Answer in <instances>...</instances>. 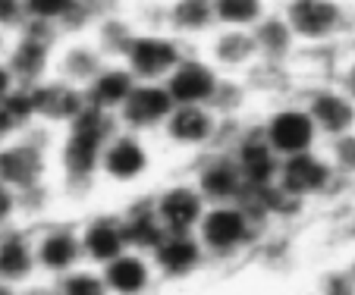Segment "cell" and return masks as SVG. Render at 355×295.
<instances>
[{
    "mask_svg": "<svg viewBox=\"0 0 355 295\" xmlns=\"http://www.w3.org/2000/svg\"><path fill=\"white\" fill-rule=\"evenodd\" d=\"M116 116L88 107L57 135V186L63 202H85L101 192V154L116 132Z\"/></svg>",
    "mask_w": 355,
    "mask_h": 295,
    "instance_id": "1",
    "label": "cell"
},
{
    "mask_svg": "<svg viewBox=\"0 0 355 295\" xmlns=\"http://www.w3.org/2000/svg\"><path fill=\"white\" fill-rule=\"evenodd\" d=\"M270 229L274 226L252 202H223L208 204L195 235L201 239L211 264H236L261 249Z\"/></svg>",
    "mask_w": 355,
    "mask_h": 295,
    "instance_id": "2",
    "label": "cell"
},
{
    "mask_svg": "<svg viewBox=\"0 0 355 295\" xmlns=\"http://www.w3.org/2000/svg\"><path fill=\"white\" fill-rule=\"evenodd\" d=\"M161 145L151 135L116 129L101 154V188L120 195H135L151 188L161 170Z\"/></svg>",
    "mask_w": 355,
    "mask_h": 295,
    "instance_id": "3",
    "label": "cell"
},
{
    "mask_svg": "<svg viewBox=\"0 0 355 295\" xmlns=\"http://www.w3.org/2000/svg\"><path fill=\"white\" fill-rule=\"evenodd\" d=\"M352 182L340 173V167L334 163L327 145L315 148V151H302V154L283 157L280 173H277V192L289 202L302 204V208H315V204L334 202L340 192Z\"/></svg>",
    "mask_w": 355,
    "mask_h": 295,
    "instance_id": "4",
    "label": "cell"
},
{
    "mask_svg": "<svg viewBox=\"0 0 355 295\" xmlns=\"http://www.w3.org/2000/svg\"><path fill=\"white\" fill-rule=\"evenodd\" d=\"M57 129L35 123L26 135L0 145V179L19 195L57 182Z\"/></svg>",
    "mask_w": 355,
    "mask_h": 295,
    "instance_id": "5",
    "label": "cell"
},
{
    "mask_svg": "<svg viewBox=\"0 0 355 295\" xmlns=\"http://www.w3.org/2000/svg\"><path fill=\"white\" fill-rule=\"evenodd\" d=\"M277 7L289 19L302 47L349 44L355 38V3L352 0H280Z\"/></svg>",
    "mask_w": 355,
    "mask_h": 295,
    "instance_id": "6",
    "label": "cell"
},
{
    "mask_svg": "<svg viewBox=\"0 0 355 295\" xmlns=\"http://www.w3.org/2000/svg\"><path fill=\"white\" fill-rule=\"evenodd\" d=\"M255 123L261 129V135L268 138V145L280 157H293V154H302V151L324 148L315 116L309 114V107H305V101H302L299 94L261 104Z\"/></svg>",
    "mask_w": 355,
    "mask_h": 295,
    "instance_id": "7",
    "label": "cell"
},
{
    "mask_svg": "<svg viewBox=\"0 0 355 295\" xmlns=\"http://www.w3.org/2000/svg\"><path fill=\"white\" fill-rule=\"evenodd\" d=\"M157 145L164 154L189 163L211 148L223 145V120L208 104H176L170 120L157 132Z\"/></svg>",
    "mask_w": 355,
    "mask_h": 295,
    "instance_id": "8",
    "label": "cell"
},
{
    "mask_svg": "<svg viewBox=\"0 0 355 295\" xmlns=\"http://www.w3.org/2000/svg\"><path fill=\"white\" fill-rule=\"evenodd\" d=\"M60 41H63V32L57 26L32 22V19H28L19 32L10 35V47H7V57H3V60L13 69L19 88H32L54 75Z\"/></svg>",
    "mask_w": 355,
    "mask_h": 295,
    "instance_id": "9",
    "label": "cell"
},
{
    "mask_svg": "<svg viewBox=\"0 0 355 295\" xmlns=\"http://www.w3.org/2000/svg\"><path fill=\"white\" fill-rule=\"evenodd\" d=\"M35 255H38L41 283H51L57 276L76 270L79 264H85L79 220L47 217V220L35 223Z\"/></svg>",
    "mask_w": 355,
    "mask_h": 295,
    "instance_id": "10",
    "label": "cell"
},
{
    "mask_svg": "<svg viewBox=\"0 0 355 295\" xmlns=\"http://www.w3.org/2000/svg\"><path fill=\"white\" fill-rule=\"evenodd\" d=\"M189 51L192 47L167 28H139L123 63L139 82H167Z\"/></svg>",
    "mask_w": 355,
    "mask_h": 295,
    "instance_id": "11",
    "label": "cell"
},
{
    "mask_svg": "<svg viewBox=\"0 0 355 295\" xmlns=\"http://www.w3.org/2000/svg\"><path fill=\"white\" fill-rule=\"evenodd\" d=\"M151 198H155V211L167 233H195L211 204L201 195L198 182L189 176V170L151 186Z\"/></svg>",
    "mask_w": 355,
    "mask_h": 295,
    "instance_id": "12",
    "label": "cell"
},
{
    "mask_svg": "<svg viewBox=\"0 0 355 295\" xmlns=\"http://www.w3.org/2000/svg\"><path fill=\"white\" fill-rule=\"evenodd\" d=\"M299 98L305 101L309 114L315 116L324 145H330V141L355 132V101L343 91L336 79L305 82L302 91H299Z\"/></svg>",
    "mask_w": 355,
    "mask_h": 295,
    "instance_id": "13",
    "label": "cell"
},
{
    "mask_svg": "<svg viewBox=\"0 0 355 295\" xmlns=\"http://www.w3.org/2000/svg\"><path fill=\"white\" fill-rule=\"evenodd\" d=\"M189 176L198 182L201 195L211 204H223V202H245L248 198V182L242 176L239 163H236L230 148H211L205 154H198L195 161L186 163Z\"/></svg>",
    "mask_w": 355,
    "mask_h": 295,
    "instance_id": "14",
    "label": "cell"
},
{
    "mask_svg": "<svg viewBox=\"0 0 355 295\" xmlns=\"http://www.w3.org/2000/svg\"><path fill=\"white\" fill-rule=\"evenodd\" d=\"M0 286L13 289V292H28V289L41 286L32 223H16L10 229H0Z\"/></svg>",
    "mask_w": 355,
    "mask_h": 295,
    "instance_id": "15",
    "label": "cell"
},
{
    "mask_svg": "<svg viewBox=\"0 0 355 295\" xmlns=\"http://www.w3.org/2000/svg\"><path fill=\"white\" fill-rule=\"evenodd\" d=\"M223 148L233 151L236 163H239L242 176H245V182H248V195L277 186V173H280L283 157L268 145V138L261 135V129H258L255 120L242 123L239 132L233 135V141Z\"/></svg>",
    "mask_w": 355,
    "mask_h": 295,
    "instance_id": "16",
    "label": "cell"
},
{
    "mask_svg": "<svg viewBox=\"0 0 355 295\" xmlns=\"http://www.w3.org/2000/svg\"><path fill=\"white\" fill-rule=\"evenodd\" d=\"M173 110L176 101L164 82H135L126 104L116 110V126L157 138V132L164 129V123L170 120Z\"/></svg>",
    "mask_w": 355,
    "mask_h": 295,
    "instance_id": "17",
    "label": "cell"
},
{
    "mask_svg": "<svg viewBox=\"0 0 355 295\" xmlns=\"http://www.w3.org/2000/svg\"><path fill=\"white\" fill-rule=\"evenodd\" d=\"M79 235H82V251H85V264L92 267H104L123 251H129V235L126 223H123L120 208H94L85 217H79Z\"/></svg>",
    "mask_w": 355,
    "mask_h": 295,
    "instance_id": "18",
    "label": "cell"
},
{
    "mask_svg": "<svg viewBox=\"0 0 355 295\" xmlns=\"http://www.w3.org/2000/svg\"><path fill=\"white\" fill-rule=\"evenodd\" d=\"M28 94H32L35 120L47 129H57V132L67 129L69 123H76L88 110L85 88L73 85V82L60 79V75H51V79L32 85Z\"/></svg>",
    "mask_w": 355,
    "mask_h": 295,
    "instance_id": "19",
    "label": "cell"
},
{
    "mask_svg": "<svg viewBox=\"0 0 355 295\" xmlns=\"http://www.w3.org/2000/svg\"><path fill=\"white\" fill-rule=\"evenodd\" d=\"M151 261L161 283H189L208 267L211 258L195 233H164V239L151 249Z\"/></svg>",
    "mask_w": 355,
    "mask_h": 295,
    "instance_id": "20",
    "label": "cell"
},
{
    "mask_svg": "<svg viewBox=\"0 0 355 295\" xmlns=\"http://www.w3.org/2000/svg\"><path fill=\"white\" fill-rule=\"evenodd\" d=\"M220 82H223L220 69L201 54V47H192V51L182 57L180 66L167 75L164 85L170 88V94H173L176 104H208L211 107Z\"/></svg>",
    "mask_w": 355,
    "mask_h": 295,
    "instance_id": "21",
    "label": "cell"
},
{
    "mask_svg": "<svg viewBox=\"0 0 355 295\" xmlns=\"http://www.w3.org/2000/svg\"><path fill=\"white\" fill-rule=\"evenodd\" d=\"M201 54L208 57L223 75H248L258 63H261V54H258V44H255L252 28H223V26H217L214 32L205 38Z\"/></svg>",
    "mask_w": 355,
    "mask_h": 295,
    "instance_id": "22",
    "label": "cell"
},
{
    "mask_svg": "<svg viewBox=\"0 0 355 295\" xmlns=\"http://www.w3.org/2000/svg\"><path fill=\"white\" fill-rule=\"evenodd\" d=\"M104 280H107L110 295H151L161 286V276L155 270V261L148 251L129 249L120 258L101 267Z\"/></svg>",
    "mask_w": 355,
    "mask_h": 295,
    "instance_id": "23",
    "label": "cell"
},
{
    "mask_svg": "<svg viewBox=\"0 0 355 295\" xmlns=\"http://www.w3.org/2000/svg\"><path fill=\"white\" fill-rule=\"evenodd\" d=\"M107 57L98 44L92 41V35H67L57 47V63H54V75L73 82V85L85 88L101 69L107 66Z\"/></svg>",
    "mask_w": 355,
    "mask_h": 295,
    "instance_id": "24",
    "label": "cell"
},
{
    "mask_svg": "<svg viewBox=\"0 0 355 295\" xmlns=\"http://www.w3.org/2000/svg\"><path fill=\"white\" fill-rule=\"evenodd\" d=\"M164 28L182 38L189 47H201L217 28L214 0H167L164 3Z\"/></svg>",
    "mask_w": 355,
    "mask_h": 295,
    "instance_id": "25",
    "label": "cell"
},
{
    "mask_svg": "<svg viewBox=\"0 0 355 295\" xmlns=\"http://www.w3.org/2000/svg\"><path fill=\"white\" fill-rule=\"evenodd\" d=\"M120 214H123V223H126V235H129V245L139 251H148L155 249L157 242L164 239V223L155 211V198H151V188L145 192H135V195H126V202L120 204Z\"/></svg>",
    "mask_w": 355,
    "mask_h": 295,
    "instance_id": "26",
    "label": "cell"
},
{
    "mask_svg": "<svg viewBox=\"0 0 355 295\" xmlns=\"http://www.w3.org/2000/svg\"><path fill=\"white\" fill-rule=\"evenodd\" d=\"M252 35H255L258 54H261L264 63H283V66H293L295 57H299V51H302V41L295 38L293 26H289V19L283 16L280 7L270 10V13L252 28Z\"/></svg>",
    "mask_w": 355,
    "mask_h": 295,
    "instance_id": "27",
    "label": "cell"
},
{
    "mask_svg": "<svg viewBox=\"0 0 355 295\" xmlns=\"http://www.w3.org/2000/svg\"><path fill=\"white\" fill-rule=\"evenodd\" d=\"M135 75L126 69L123 60H110L107 66L101 69L92 82L85 85V98H88V107L94 110H104V114H114L126 104V98L132 94L135 88Z\"/></svg>",
    "mask_w": 355,
    "mask_h": 295,
    "instance_id": "28",
    "label": "cell"
},
{
    "mask_svg": "<svg viewBox=\"0 0 355 295\" xmlns=\"http://www.w3.org/2000/svg\"><path fill=\"white\" fill-rule=\"evenodd\" d=\"M139 22H135L132 10L123 7V10H114V13H104L98 22L92 26V41L104 51V57L107 60H123L129 51V44H132V38L139 35Z\"/></svg>",
    "mask_w": 355,
    "mask_h": 295,
    "instance_id": "29",
    "label": "cell"
},
{
    "mask_svg": "<svg viewBox=\"0 0 355 295\" xmlns=\"http://www.w3.org/2000/svg\"><path fill=\"white\" fill-rule=\"evenodd\" d=\"M211 107L220 114V120L242 123V120H255L258 110H261V101H258V94L252 91L245 75H223Z\"/></svg>",
    "mask_w": 355,
    "mask_h": 295,
    "instance_id": "30",
    "label": "cell"
},
{
    "mask_svg": "<svg viewBox=\"0 0 355 295\" xmlns=\"http://www.w3.org/2000/svg\"><path fill=\"white\" fill-rule=\"evenodd\" d=\"M35 107H32V94L28 88H16L7 98H0V145L26 135L35 126Z\"/></svg>",
    "mask_w": 355,
    "mask_h": 295,
    "instance_id": "31",
    "label": "cell"
},
{
    "mask_svg": "<svg viewBox=\"0 0 355 295\" xmlns=\"http://www.w3.org/2000/svg\"><path fill=\"white\" fill-rule=\"evenodd\" d=\"M274 7V0H214L217 26L223 28H255Z\"/></svg>",
    "mask_w": 355,
    "mask_h": 295,
    "instance_id": "32",
    "label": "cell"
},
{
    "mask_svg": "<svg viewBox=\"0 0 355 295\" xmlns=\"http://www.w3.org/2000/svg\"><path fill=\"white\" fill-rule=\"evenodd\" d=\"M44 286H47V295H110L101 267H92V264H79L76 270L44 283Z\"/></svg>",
    "mask_w": 355,
    "mask_h": 295,
    "instance_id": "33",
    "label": "cell"
},
{
    "mask_svg": "<svg viewBox=\"0 0 355 295\" xmlns=\"http://www.w3.org/2000/svg\"><path fill=\"white\" fill-rule=\"evenodd\" d=\"M76 3H79V0H26V16L32 22L57 26L63 32V26H67V19L73 16Z\"/></svg>",
    "mask_w": 355,
    "mask_h": 295,
    "instance_id": "34",
    "label": "cell"
},
{
    "mask_svg": "<svg viewBox=\"0 0 355 295\" xmlns=\"http://www.w3.org/2000/svg\"><path fill=\"white\" fill-rule=\"evenodd\" d=\"M327 151H330V157H334V163L340 167V173L346 176L349 182H355V132L330 141Z\"/></svg>",
    "mask_w": 355,
    "mask_h": 295,
    "instance_id": "35",
    "label": "cell"
},
{
    "mask_svg": "<svg viewBox=\"0 0 355 295\" xmlns=\"http://www.w3.org/2000/svg\"><path fill=\"white\" fill-rule=\"evenodd\" d=\"M22 223V198L10 182L0 179V229H10Z\"/></svg>",
    "mask_w": 355,
    "mask_h": 295,
    "instance_id": "36",
    "label": "cell"
},
{
    "mask_svg": "<svg viewBox=\"0 0 355 295\" xmlns=\"http://www.w3.org/2000/svg\"><path fill=\"white\" fill-rule=\"evenodd\" d=\"M28 22L26 16V0H0V32H19Z\"/></svg>",
    "mask_w": 355,
    "mask_h": 295,
    "instance_id": "37",
    "label": "cell"
},
{
    "mask_svg": "<svg viewBox=\"0 0 355 295\" xmlns=\"http://www.w3.org/2000/svg\"><path fill=\"white\" fill-rule=\"evenodd\" d=\"M334 79L340 82V88H343V91H346L349 98H352V101H355V47H352V51H349V54H346V60L340 63V69H336V75H334Z\"/></svg>",
    "mask_w": 355,
    "mask_h": 295,
    "instance_id": "38",
    "label": "cell"
},
{
    "mask_svg": "<svg viewBox=\"0 0 355 295\" xmlns=\"http://www.w3.org/2000/svg\"><path fill=\"white\" fill-rule=\"evenodd\" d=\"M19 88V82H16V75H13V69L7 66V60L0 57V98H7L10 91H16Z\"/></svg>",
    "mask_w": 355,
    "mask_h": 295,
    "instance_id": "39",
    "label": "cell"
},
{
    "mask_svg": "<svg viewBox=\"0 0 355 295\" xmlns=\"http://www.w3.org/2000/svg\"><path fill=\"white\" fill-rule=\"evenodd\" d=\"M0 295H47V286L41 283V286L28 289V292H13V289H3V286H0Z\"/></svg>",
    "mask_w": 355,
    "mask_h": 295,
    "instance_id": "40",
    "label": "cell"
},
{
    "mask_svg": "<svg viewBox=\"0 0 355 295\" xmlns=\"http://www.w3.org/2000/svg\"><path fill=\"white\" fill-rule=\"evenodd\" d=\"M7 47H10V35L0 32V57H7Z\"/></svg>",
    "mask_w": 355,
    "mask_h": 295,
    "instance_id": "41",
    "label": "cell"
},
{
    "mask_svg": "<svg viewBox=\"0 0 355 295\" xmlns=\"http://www.w3.org/2000/svg\"><path fill=\"white\" fill-rule=\"evenodd\" d=\"M129 3H164V0H129Z\"/></svg>",
    "mask_w": 355,
    "mask_h": 295,
    "instance_id": "42",
    "label": "cell"
},
{
    "mask_svg": "<svg viewBox=\"0 0 355 295\" xmlns=\"http://www.w3.org/2000/svg\"><path fill=\"white\" fill-rule=\"evenodd\" d=\"M274 3H280V0H274Z\"/></svg>",
    "mask_w": 355,
    "mask_h": 295,
    "instance_id": "43",
    "label": "cell"
}]
</instances>
